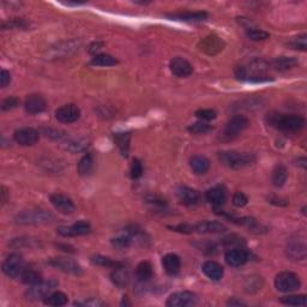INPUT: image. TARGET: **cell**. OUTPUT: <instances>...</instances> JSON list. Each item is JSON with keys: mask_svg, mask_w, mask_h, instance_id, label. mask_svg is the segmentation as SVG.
Instances as JSON below:
<instances>
[{"mask_svg": "<svg viewBox=\"0 0 307 307\" xmlns=\"http://www.w3.org/2000/svg\"><path fill=\"white\" fill-rule=\"evenodd\" d=\"M266 121L272 128L282 130V131L295 132L300 131L305 126V119L296 114H280V113H271L266 118Z\"/></svg>", "mask_w": 307, "mask_h": 307, "instance_id": "cell-1", "label": "cell"}, {"mask_svg": "<svg viewBox=\"0 0 307 307\" xmlns=\"http://www.w3.org/2000/svg\"><path fill=\"white\" fill-rule=\"evenodd\" d=\"M55 221V216L51 211L42 209H30L23 210L15 218V222L17 225H47Z\"/></svg>", "mask_w": 307, "mask_h": 307, "instance_id": "cell-2", "label": "cell"}, {"mask_svg": "<svg viewBox=\"0 0 307 307\" xmlns=\"http://www.w3.org/2000/svg\"><path fill=\"white\" fill-rule=\"evenodd\" d=\"M219 160L223 166L232 169H240L243 167L250 166L255 162V155L249 152H239L235 150H228V151H220Z\"/></svg>", "mask_w": 307, "mask_h": 307, "instance_id": "cell-3", "label": "cell"}, {"mask_svg": "<svg viewBox=\"0 0 307 307\" xmlns=\"http://www.w3.org/2000/svg\"><path fill=\"white\" fill-rule=\"evenodd\" d=\"M81 46L82 42L79 41V40H69V41L58 42L47 49L45 58L47 60H54L64 58V56H69L71 55L72 53L78 51Z\"/></svg>", "mask_w": 307, "mask_h": 307, "instance_id": "cell-4", "label": "cell"}, {"mask_svg": "<svg viewBox=\"0 0 307 307\" xmlns=\"http://www.w3.org/2000/svg\"><path fill=\"white\" fill-rule=\"evenodd\" d=\"M56 287H58V281L54 279L47 280V281H41L26 289L25 299L30 300V301L45 300L49 294H52L54 292Z\"/></svg>", "mask_w": 307, "mask_h": 307, "instance_id": "cell-5", "label": "cell"}, {"mask_svg": "<svg viewBox=\"0 0 307 307\" xmlns=\"http://www.w3.org/2000/svg\"><path fill=\"white\" fill-rule=\"evenodd\" d=\"M301 286L299 276L294 272L283 271L280 272L275 279V287L279 292L282 293H292L299 289Z\"/></svg>", "mask_w": 307, "mask_h": 307, "instance_id": "cell-6", "label": "cell"}, {"mask_svg": "<svg viewBox=\"0 0 307 307\" xmlns=\"http://www.w3.org/2000/svg\"><path fill=\"white\" fill-rule=\"evenodd\" d=\"M25 269L23 257L18 253H11L6 257L3 263V272L10 279L21 278L23 270Z\"/></svg>", "mask_w": 307, "mask_h": 307, "instance_id": "cell-7", "label": "cell"}, {"mask_svg": "<svg viewBox=\"0 0 307 307\" xmlns=\"http://www.w3.org/2000/svg\"><path fill=\"white\" fill-rule=\"evenodd\" d=\"M286 255L292 260H305L307 255V246L305 236H296L292 238L287 242Z\"/></svg>", "mask_w": 307, "mask_h": 307, "instance_id": "cell-8", "label": "cell"}, {"mask_svg": "<svg viewBox=\"0 0 307 307\" xmlns=\"http://www.w3.org/2000/svg\"><path fill=\"white\" fill-rule=\"evenodd\" d=\"M250 121L246 116L243 115H234L232 119L227 122L223 130V137L227 139H233L238 137L240 133H242L249 128Z\"/></svg>", "mask_w": 307, "mask_h": 307, "instance_id": "cell-9", "label": "cell"}, {"mask_svg": "<svg viewBox=\"0 0 307 307\" xmlns=\"http://www.w3.org/2000/svg\"><path fill=\"white\" fill-rule=\"evenodd\" d=\"M48 264L53 268L59 269L60 271H64L66 273H71L75 276L83 275V268L76 260L71 258H66V257H55L48 260Z\"/></svg>", "mask_w": 307, "mask_h": 307, "instance_id": "cell-10", "label": "cell"}, {"mask_svg": "<svg viewBox=\"0 0 307 307\" xmlns=\"http://www.w3.org/2000/svg\"><path fill=\"white\" fill-rule=\"evenodd\" d=\"M198 302V296L195 293L189 292V290H182V292H176L169 296L167 300L166 306L168 307H190L195 306Z\"/></svg>", "mask_w": 307, "mask_h": 307, "instance_id": "cell-11", "label": "cell"}, {"mask_svg": "<svg viewBox=\"0 0 307 307\" xmlns=\"http://www.w3.org/2000/svg\"><path fill=\"white\" fill-rule=\"evenodd\" d=\"M226 43L221 38L216 35H209L202 39L198 43L199 51L208 55H216L225 48Z\"/></svg>", "mask_w": 307, "mask_h": 307, "instance_id": "cell-12", "label": "cell"}, {"mask_svg": "<svg viewBox=\"0 0 307 307\" xmlns=\"http://www.w3.org/2000/svg\"><path fill=\"white\" fill-rule=\"evenodd\" d=\"M81 116V109L78 106L73 105V103H69V105H64L59 107L55 111V118L58 121L63 122V124H71L79 119Z\"/></svg>", "mask_w": 307, "mask_h": 307, "instance_id": "cell-13", "label": "cell"}, {"mask_svg": "<svg viewBox=\"0 0 307 307\" xmlns=\"http://www.w3.org/2000/svg\"><path fill=\"white\" fill-rule=\"evenodd\" d=\"M91 232V227L86 221H79L72 226L59 227L56 233L63 238H71V236L86 235Z\"/></svg>", "mask_w": 307, "mask_h": 307, "instance_id": "cell-14", "label": "cell"}, {"mask_svg": "<svg viewBox=\"0 0 307 307\" xmlns=\"http://www.w3.org/2000/svg\"><path fill=\"white\" fill-rule=\"evenodd\" d=\"M13 139H15V142L19 145H23V146L34 145L39 142L40 133L39 131H36L35 129L22 128L13 133Z\"/></svg>", "mask_w": 307, "mask_h": 307, "instance_id": "cell-15", "label": "cell"}, {"mask_svg": "<svg viewBox=\"0 0 307 307\" xmlns=\"http://www.w3.org/2000/svg\"><path fill=\"white\" fill-rule=\"evenodd\" d=\"M49 199H51L53 206H54L59 212L65 213V215H70V213L75 212L76 205L70 197L62 195V193H54V195L49 197Z\"/></svg>", "mask_w": 307, "mask_h": 307, "instance_id": "cell-16", "label": "cell"}, {"mask_svg": "<svg viewBox=\"0 0 307 307\" xmlns=\"http://www.w3.org/2000/svg\"><path fill=\"white\" fill-rule=\"evenodd\" d=\"M176 197L179 202L186 206H192L198 204L201 201V195L195 189L188 188V186H180L176 189Z\"/></svg>", "mask_w": 307, "mask_h": 307, "instance_id": "cell-17", "label": "cell"}, {"mask_svg": "<svg viewBox=\"0 0 307 307\" xmlns=\"http://www.w3.org/2000/svg\"><path fill=\"white\" fill-rule=\"evenodd\" d=\"M169 68H171L173 75L179 77V78H186L193 72V66L181 56L173 58L171 64H169Z\"/></svg>", "mask_w": 307, "mask_h": 307, "instance_id": "cell-18", "label": "cell"}, {"mask_svg": "<svg viewBox=\"0 0 307 307\" xmlns=\"http://www.w3.org/2000/svg\"><path fill=\"white\" fill-rule=\"evenodd\" d=\"M47 107L46 100L39 94H32L25 99L24 101V109L28 114L35 115L42 113Z\"/></svg>", "mask_w": 307, "mask_h": 307, "instance_id": "cell-19", "label": "cell"}, {"mask_svg": "<svg viewBox=\"0 0 307 307\" xmlns=\"http://www.w3.org/2000/svg\"><path fill=\"white\" fill-rule=\"evenodd\" d=\"M225 259L226 263L229 266H234V268H236V266H241L248 263L249 253L241 248L230 249L226 252Z\"/></svg>", "mask_w": 307, "mask_h": 307, "instance_id": "cell-20", "label": "cell"}, {"mask_svg": "<svg viewBox=\"0 0 307 307\" xmlns=\"http://www.w3.org/2000/svg\"><path fill=\"white\" fill-rule=\"evenodd\" d=\"M193 232L199 234H219L227 230V227L219 221H202L192 226Z\"/></svg>", "mask_w": 307, "mask_h": 307, "instance_id": "cell-21", "label": "cell"}, {"mask_svg": "<svg viewBox=\"0 0 307 307\" xmlns=\"http://www.w3.org/2000/svg\"><path fill=\"white\" fill-rule=\"evenodd\" d=\"M111 280L118 288L122 289L126 288L130 283V272L125 266L119 265L116 268H113V271L111 272Z\"/></svg>", "mask_w": 307, "mask_h": 307, "instance_id": "cell-22", "label": "cell"}, {"mask_svg": "<svg viewBox=\"0 0 307 307\" xmlns=\"http://www.w3.org/2000/svg\"><path fill=\"white\" fill-rule=\"evenodd\" d=\"M203 272L206 278H209L212 281H220L223 278V266L219 264L218 262H213V260H206L204 264L202 266Z\"/></svg>", "mask_w": 307, "mask_h": 307, "instance_id": "cell-23", "label": "cell"}, {"mask_svg": "<svg viewBox=\"0 0 307 307\" xmlns=\"http://www.w3.org/2000/svg\"><path fill=\"white\" fill-rule=\"evenodd\" d=\"M162 265L165 271L171 276H175L180 272L181 269V262L180 258L174 253H168L162 258Z\"/></svg>", "mask_w": 307, "mask_h": 307, "instance_id": "cell-24", "label": "cell"}, {"mask_svg": "<svg viewBox=\"0 0 307 307\" xmlns=\"http://www.w3.org/2000/svg\"><path fill=\"white\" fill-rule=\"evenodd\" d=\"M10 248L12 249H39L41 248L42 243L40 239L32 238V236H21V238H15L9 242Z\"/></svg>", "mask_w": 307, "mask_h": 307, "instance_id": "cell-25", "label": "cell"}, {"mask_svg": "<svg viewBox=\"0 0 307 307\" xmlns=\"http://www.w3.org/2000/svg\"><path fill=\"white\" fill-rule=\"evenodd\" d=\"M169 18L176 19V21L182 22H202L208 18V13L204 11H196V12H179L167 15Z\"/></svg>", "mask_w": 307, "mask_h": 307, "instance_id": "cell-26", "label": "cell"}, {"mask_svg": "<svg viewBox=\"0 0 307 307\" xmlns=\"http://www.w3.org/2000/svg\"><path fill=\"white\" fill-rule=\"evenodd\" d=\"M190 166L193 173L197 175H203L209 171L210 161L203 155H195L190 160Z\"/></svg>", "mask_w": 307, "mask_h": 307, "instance_id": "cell-27", "label": "cell"}, {"mask_svg": "<svg viewBox=\"0 0 307 307\" xmlns=\"http://www.w3.org/2000/svg\"><path fill=\"white\" fill-rule=\"evenodd\" d=\"M226 191L222 186H215V188L208 190L205 192V198L210 204L221 206L226 202Z\"/></svg>", "mask_w": 307, "mask_h": 307, "instance_id": "cell-28", "label": "cell"}, {"mask_svg": "<svg viewBox=\"0 0 307 307\" xmlns=\"http://www.w3.org/2000/svg\"><path fill=\"white\" fill-rule=\"evenodd\" d=\"M299 65L298 59L294 56H279L272 62V66L278 71H287Z\"/></svg>", "mask_w": 307, "mask_h": 307, "instance_id": "cell-29", "label": "cell"}, {"mask_svg": "<svg viewBox=\"0 0 307 307\" xmlns=\"http://www.w3.org/2000/svg\"><path fill=\"white\" fill-rule=\"evenodd\" d=\"M130 139H131V132L114 133V141L124 158H128L130 149Z\"/></svg>", "mask_w": 307, "mask_h": 307, "instance_id": "cell-30", "label": "cell"}, {"mask_svg": "<svg viewBox=\"0 0 307 307\" xmlns=\"http://www.w3.org/2000/svg\"><path fill=\"white\" fill-rule=\"evenodd\" d=\"M287 178H288V171H287L285 166L278 165L273 168L271 174V181L273 186H276V188H282L287 181Z\"/></svg>", "mask_w": 307, "mask_h": 307, "instance_id": "cell-31", "label": "cell"}, {"mask_svg": "<svg viewBox=\"0 0 307 307\" xmlns=\"http://www.w3.org/2000/svg\"><path fill=\"white\" fill-rule=\"evenodd\" d=\"M152 265L150 262H141L136 268V276L139 282H148L152 278Z\"/></svg>", "mask_w": 307, "mask_h": 307, "instance_id": "cell-32", "label": "cell"}, {"mask_svg": "<svg viewBox=\"0 0 307 307\" xmlns=\"http://www.w3.org/2000/svg\"><path fill=\"white\" fill-rule=\"evenodd\" d=\"M41 132H42V135H45L47 138L52 139V141H55V142H60V143H65L70 138L69 133H66L65 131H62V130L51 129V128H42Z\"/></svg>", "mask_w": 307, "mask_h": 307, "instance_id": "cell-33", "label": "cell"}, {"mask_svg": "<svg viewBox=\"0 0 307 307\" xmlns=\"http://www.w3.org/2000/svg\"><path fill=\"white\" fill-rule=\"evenodd\" d=\"M21 279H22L23 283H25V285H29V286L36 285V283L42 281L41 273H40L39 271H36V270L33 268H25L24 270H23Z\"/></svg>", "mask_w": 307, "mask_h": 307, "instance_id": "cell-34", "label": "cell"}, {"mask_svg": "<svg viewBox=\"0 0 307 307\" xmlns=\"http://www.w3.org/2000/svg\"><path fill=\"white\" fill-rule=\"evenodd\" d=\"M93 167H94V158L91 154H85L78 162V173L79 175L85 176L91 173Z\"/></svg>", "mask_w": 307, "mask_h": 307, "instance_id": "cell-35", "label": "cell"}, {"mask_svg": "<svg viewBox=\"0 0 307 307\" xmlns=\"http://www.w3.org/2000/svg\"><path fill=\"white\" fill-rule=\"evenodd\" d=\"M65 149L71 152L84 151L88 146V141L84 138H69L65 143Z\"/></svg>", "mask_w": 307, "mask_h": 307, "instance_id": "cell-36", "label": "cell"}, {"mask_svg": "<svg viewBox=\"0 0 307 307\" xmlns=\"http://www.w3.org/2000/svg\"><path fill=\"white\" fill-rule=\"evenodd\" d=\"M43 302L48 306H64L68 303V295L62 292H53L52 294H49L47 298L43 300Z\"/></svg>", "mask_w": 307, "mask_h": 307, "instance_id": "cell-37", "label": "cell"}, {"mask_svg": "<svg viewBox=\"0 0 307 307\" xmlns=\"http://www.w3.org/2000/svg\"><path fill=\"white\" fill-rule=\"evenodd\" d=\"M116 64H118V60L109 54H96L91 59V62H90V65L103 66V68H106V66H114Z\"/></svg>", "mask_w": 307, "mask_h": 307, "instance_id": "cell-38", "label": "cell"}, {"mask_svg": "<svg viewBox=\"0 0 307 307\" xmlns=\"http://www.w3.org/2000/svg\"><path fill=\"white\" fill-rule=\"evenodd\" d=\"M280 301L288 306H306V295L282 296Z\"/></svg>", "mask_w": 307, "mask_h": 307, "instance_id": "cell-39", "label": "cell"}, {"mask_svg": "<svg viewBox=\"0 0 307 307\" xmlns=\"http://www.w3.org/2000/svg\"><path fill=\"white\" fill-rule=\"evenodd\" d=\"M91 262L96 265L100 266H106V268H116V266L122 265V263L116 262V260H113L108 257H103V256H95L91 258Z\"/></svg>", "mask_w": 307, "mask_h": 307, "instance_id": "cell-40", "label": "cell"}, {"mask_svg": "<svg viewBox=\"0 0 307 307\" xmlns=\"http://www.w3.org/2000/svg\"><path fill=\"white\" fill-rule=\"evenodd\" d=\"M188 130L190 132L195 133V135H205V133L211 131L212 128L210 125L206 124V122L202 121L201 120V121H197V122H195V124L190 125Z\"/></svg>", "mask_w": 307, "mask_h": 307, "instance_id": "cell-41", "label": "cell"}, {"mask_svg": "<svg viewBox=\"0 0 307 307\" xmlns=\"http://www.w3.org/2000/svg\"><path fill=\"white\" fill-rule=\"evenodd\" d=\"M132 242V236H130L129 234H122L118 236V238L112 240V245L114 246L115 249L122 250V249H128Z\"/></svg>", "mask_w": 307, "mask_h": 307, "instance_id": "cell-42", "label": "cell"}, {"mask_svg": "<svg viewBox=\"0 0 307 307\" xmlns=\"http://www.w3.org/2000/svg\"><path fill=\"white\" fill-rule=\"evenodd\" d=\"M306 40H307V36L303 34V35L298 36V38L292 39L288 43H287V45H288L292 49H298V51L303 52V51H306V47H307Z\"/></svg>", "mask_w": 307, "mask_h": 307, "instance_id": "cell-43", "label": "cell"}, {"mask_svg": "<svg viewBox=\"0 0 307 307\" xmlns=\"http://www.w3.org/2000/svg\"><path fill=\"white\" fill-rule=\"evenodd\" d=\"M246 34L252 41H262V40L269 39V34L264 30L257 29V28H248L246 30Z\"/></svg>", "mask_w": 307, "mask_h": 307, "instance_id": "cell-44", "label": "cell"}, {"mask_svg": "<svg viewBox=\"0 0 307 307\" xmlns=\"http://www.w3.org/2000/svg\"><path fill=\"white\" fill-rule=\"evenodd\" d=\"M195 115L198 119H201L202 121H210V120L216 119V116H218L216 112L213 111V109H210V108L198 109V111H196Z\"/></svg>", "mask_w": 307, "mask_h": 307, "instance_id": "cell-45", "label": "cell"}, {"mask_svg": "<svg viewBox=\"0 0 307 307\" xmlns=\"http://www.w3.org/2000/svg\"><path fill=\"white\" fill-rule=\"evenodd\" d=\"M262 285H263L262 278H258V276H251V278L246 280L245 288L248 292H256V290L260 289Z\"/></svg>", "mask_w": 307, "mask_h": 307, "instance_id": "cell-46", "label": "cell"}, {"mask_svg": "<svg viewBox=\"0 0 307 307\" xmlns=\"http://www.w3.org/2000/svg\"><path fill=\"white\" fill-rule=\"evenodd\" d=\"M19 103H21V101H19L17 98H15V96H10V98L5 99L4 101L2 102V111L3 112L11 111V109L18 107Z\"/></svg>", "mask_w": 307, "mask_h": 307, "instance_id": "cell-47", "label": "cell"}, {"mask_svg": "<svg viewBox=\"0 0 307 307\" xmlns=\"http://www.w3.org/2000/svg\"><path fill=\"white\" fill-rule=\"evenodd\" d=\"M232 202H233V204L236 206V208H242V206H245L249 203V198L245 193L235 192L234 195H233Z\"/></svg>", "mask_w": 307, "mask_h": 307, "instance_id": "cell-48", "label": "cell"}, {"mask_svg": "<svg viewBox=\"0 0 307 307\" xmlns=\"http://www.w3.org/2000/svg\"><path fill=\"white\" fill-rule=\"evenodd\" d=\"M130 173H131V178L132 179H138L141 178L142 174H143V166L142 163L139 160H133L132 165H131V171H130Z\"/></svg>", "mask_w": 307, "mask_h": 307, "instance_id": "cell-49", "label": "cell"}, {"mask_svg": "<svg viewBox=\"0 0 307 307\" xmlns=\"http://www.w3.org/2000/svg\"><path fill=\"white\" fill-rule=\"evenodd\" d=\"M223 245L225 246L245 245V240H243L242 238H240V236H238V235H229V236H227V238L223 239Z\"/></svg>", "mask_w": 307, "mask_h": 307, "instance_id": "cell-50", "label": "cell"}, {"mask_svg": "<svg viewBox=\"0 0 307 307\" xmlns=\"http://www.w3.org/2000/svg\"><path fill=\"white\" fill-rule=\"evenodd\" d=\"M75 306H93V307H102L105 306L106 303L101 301V300L96 299V298H91L89 300H85V301H78V302H75L73 303Z\"/></svg>", "mask_w": 307, "mask_h": 307, "instance_id": "cell-51", "label": "cell"}, {"mask_svg": "<svg viewBox=\"0 0 307 307\" xmlns=\"http://www.w3.org/2000/svg\"><path fill=\"white\" fill-rule=\"evenodd\" d=\"M10 83H11V73L6 70H2V72H0V86L6 88Z\"/></svg>", "mask_w": 307, "mask_h": 307, "instance_id": "cell-52", "label": "cell"}, {"mask_svg": "<svg viewBox=\"0 0 307 307\" xmlns=\"http://www.w3.org/2000/svg\"><path fill=\"white\" fill-rule=\"evenodd\" d=\"M103 47V43L102 42H94L91 46L89 47V53H91V54H95L96 53H99L101 51Z\"/></svg>", "mask_w": 307, "mask_h": 307, "instance_id": "cell-53", "label": "cell"}, {"mask_svg": "<svg viewBox=\"0 0 307 307\" xmlns=\"http://www.w3.org/2000/svg\"><path fill=\"white\" fill-rule=\"evenodd\" d=\"M227 305L228 306H246V303H243L242 301H239V300H236L235 298L230 299L227 301Z\"/></svg>", "mask_w": 307, "mask_h": 307, "instance_id": "cell-54", "label": "cell"}, {"mask_svg": "<svg viewBox=\"0 0 307 307\" xmlns=\"http://www.w3.org/2000/svg\"><path fill=\"white\" fill-rule=\"evenodd\" d=\"M8 193H9V191H8V189L5 188V186H2V203H3V205L5 204L6 202H8Z\"/></svg>", "mask_w": 307, "mask_h": 307, "instance_id": "cell-55", "label": "cell"}]
</instances>
